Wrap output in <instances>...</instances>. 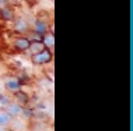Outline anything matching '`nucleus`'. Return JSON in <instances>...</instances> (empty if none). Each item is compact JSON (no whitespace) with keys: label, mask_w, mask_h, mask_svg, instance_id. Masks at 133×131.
I'll list each match as a JSON object with an SVG mask.
<instances>
[{"label":"nucleus","mask_w":133,"mask_h":131,"mask_svg":"<svg viewBox=\"0 0 133 131\" xmlns=\"http://www.w3.org/2000/svg\"><path fill=\"white\" fill-rule=\"evenodd\" d=\"M45 46H48V48H53V45H55V38H53L52 34H48L44 36V42H42Z\"/></svg>","instance_id":"obj_5"},{"label":"nucleus","mask_w":133,"mask_h":131,"mask_svg":"<svg viewBox=\"0 0 133 131\" xmlns=\"http://www.w3.org/2000/svg\"><path fill=\"white\" fill-rule=\"evenodd\" d=\"M6 87H7V89H10V91H13V92L20 91V82H18L17 80H10V81H7Z\"/></svg>","instance_id":"obj_4"},{"label":"nucleus","mask_w":133,"mask_h":131,"mask_svg":"<svg viewBox=\"0 0 133 131\" xmlns=\"http://www.w3.org/2000/svg\"><path fill=\"white\" fill-rule=\"evenodd\" d=\"M11 121V116L9 113H0V126H6Z\"/></svg>","instance_id":"obj_7"},{"label":"nucleus","mask_w":133,"mask_h":131,"mask_svg":"<svg viewBox=\"0 0 133 131\" xmlns=\"http://www.w3.org/2000/svg\"><path fill=\"white\" fill-rule=\"evenodd\" d=\"M20 112H21V107L18 105H9L7 106V113H9L10 116H16V114H18Z\"/></svg>","instance_id":"obj_6"},{"label":"nucleus","mask_w":133,"mask_h":131,"mask_svg":"<svg viewBox=\"0 0 133 131\" xmlns=\"http://www.w3.org/2000/svg\"><path fill=\"white\" fill-rule=\"evenodd\" d=\"M30 50L34 53V55H37V53H39V52H42L45 49V45L42 43V42H32V43H30Z\"/></svg>","instance_id":"obj_2"},{"label":"nucleus","mask_w":133,"mask_h":131,"mask_svg":"<svg viewBox=\"0 0 133 131\" xmlns=\"http://www.w3.org/2000/svg\"><path fill=\"white\" fill-rule=\"evenodd\" d=\"M0 14H2V17H3L4 20H11V18H13V14H11V11H10L9 9H2Z\"/></svg>","instance_id":"obj_8"},{"label":"nucleus","mask_w":133,"mask_h":131,"mask_svg":"<svg viewBox=\"0 0 133 131\" xmlns=\"http://www.w3.org/2000/svg\"><path fill=\"white\" fill-rule=\"evenodd\" d=\"M35 29L38 31V32H45V29H46V25L45 24H42V22H37L35 24Z\"/></svg>","instance_id":"obj_9"},{"label":"nucleus","mask_w":133,"mask_h":131,"mask_svg":"<svg viewBox=\"0 0 133 131\" xmlns=\"http://www.w3.org/2000/svg\"><path fill=\"white\" fill-rule=\"evenodd\" d=\"M6 4V0H0V7H3Z\"/></svg>","instance_id":"obj_11"},{"label":"nucleus","mask_w":133,"mask_h":131,"mask_svg":"<svg viewBox=\"0 0 133 131\" xmlns=\"http://www.w3.org/2000/svg\"><path fill=\"white\" fill-rule=\"evenodd\" d=\"M16 94H17V98H18V101L21 102V103H25V102L28 101V98H27V96H25V95H24V94H21L20 91H17Z\"/></svg>","instance_id":"obj_10"},{"label":"nucleus","mask_w":133,"mask_h":131,"mask_svg":"<svg viewBox=\"0 0 133 131\" xmlns=\"http://www.w3.org/2000/svg\"><path fill=\"white\" fill-rule=\"evenodd\" d=\"M52 59V53L48 50V49H44L42 52L37 53V55H34V57H32V61L35 63V64H45V63L51 61Z\"/></svg>","instance_id":"obj_1"},{"label":"nucleus","mask_w":133,"mask_h":131,"mask_svg":"<svg viewBox=\"0 0 133 131\" xmlns=\"http://www.w3.org/2000/svg\"><path fill=\"white\" fill-rule=\"evenodd\" d=\"M0 131H4V128H3V126H0Z\"/></svg>","instance_id":"obj_12"},{"label":"nucleus","mask_w":133,"mask_h":131,"mask_svg":"<svg viewBox=\"0 0 133 131\" xmlns=\"http://www.w3.org/2000/svg\"><path fill=\"white\" fill-rule=\"evenodd\" d=\"M30 43L31 42L28 39H25V38H20V39L16 41V48L20 49V50H25V49L30 48Z\"/></svg>","instance_id":"obj_3"}]
</instances>
